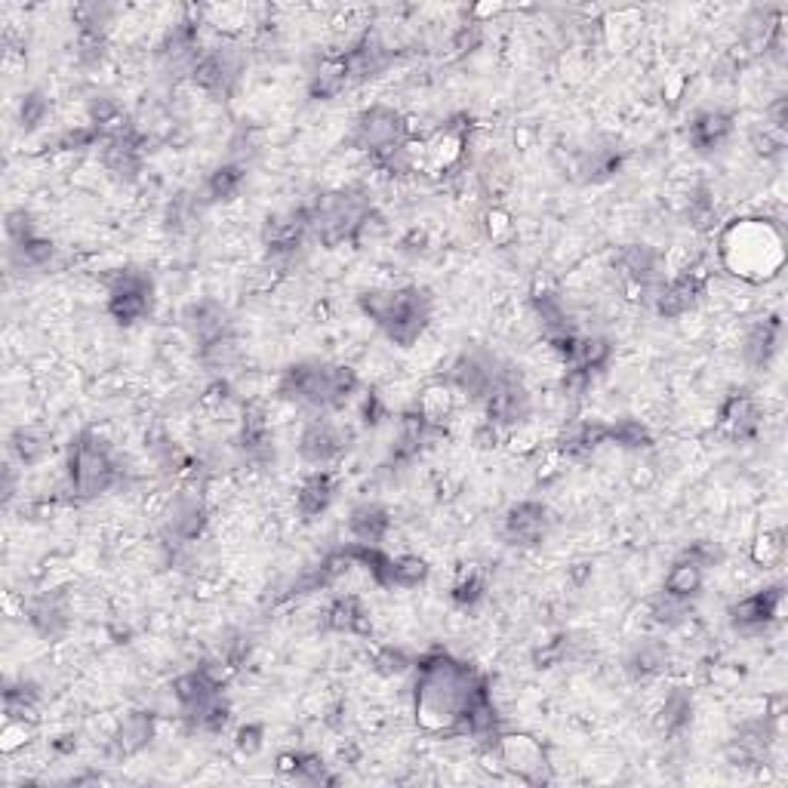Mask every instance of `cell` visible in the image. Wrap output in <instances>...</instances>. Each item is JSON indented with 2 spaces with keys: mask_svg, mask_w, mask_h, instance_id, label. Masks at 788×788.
<instances>
[{
  "mask_svg": "<svg viewBox=\"0 0 788 788\" xmlns=\"http://www.w3.org/2000/svg\"><path fill=\"white\" fill-rule=\"evenodd\" d=\"M752 145L758 155H764V158H779L783 151H786V133H779V130H773V126H761V130H754L752 133Z\"/></svg>",
  "mask_w": 788,
  "mask_h": 788,
  "instance_id": "obj_54",
  "label": "cell"
},
{
  "mask_svg": "<svg viewBox=\"0 0 788 788\" xmlns=\"http://www.w3.org/2000/svg\"><path fill=\"white\" fill-rule=\"evenodd\" d=\"M549 527H552L549 505H542L537 500H524L508 508V515L502 520V537L508 539V545L533 549L549 537Z\"/></svg>",
  "mask_w": 788,
  "mask_h": 788,
  "instance_id": "obj_15",
  "label": "cell"
},
{
  "mask_svg": "<svg viewBox=\"0 0 788 788\" xmlns=\"http://www.w3.org/2000/svg\"><path fill=\"white\" fill-rule=\"evenodd\" d=\"M484 594H487L484 574H481V570H466V574L453 582V589H450V601H453V604H456L459 610H471L484 601Z\"/></svg>",
  "mask_w": 788,
  "mask_h": 788,
  "instance_id": "obj_47",
  "label": "cell"
},
{
  "mask_svg": "<svg viewBox=\"0 0 788 788\" xmlns=\"http://www.w3.org/2000/svg\"><path fill=\"white\" fill-rule=\"evenodd\" d=\"M508 370H512V364L496 358L493 352L468 348V352H463L459 358L453 360V367H450L447 373V385L456 394L468 397L471 404H484Z\"/></svg>",
  "mask_w": 788,
  "mask_h": 788,
  "instance_id": "obj_8",
  "label": "cell"
},
{
  "mask_svg": "<svg viewBox=\"0 0 788 788\" xmlns=\"http://www.w3.org/2000/svg\"><path fill=\"white\" fill-rule=\"evenodd\" d=\"M151 299H155V284L151 274L143 269H121L111 274L108 281V315L111 321L121 327L143 321L151 311Z\"/></svg>",
  "mask_w": 788,
  "mask_h": 788,
  "instance_id": "obj_11",
  "label": "cell"
},
{
  "mask_svg": "<svg viewBox=\"0 0 788 788\" xmlns=\"http://www.w3.org/2000/svg\"><path fill=\"white\" fill-rule=\"evenodd\" d=\"M373 213V200L364 188H340L315 197L308 204L311 216V234L321 241L323 247H340V244H358L360 225L367 216Z\"/></svg>",
  "mask_w": 788,
  "mask_h": 788,
  "instance_id": "obj_5",
  "label": "cell"
},
{
  "mask_svg": "<svg viewBox=\"0 0 788 788\" xmlns=\"http://www.w3.org/2000/svg\"><path fill=\"white\" fill-rule=\"evenodd\" d=\"M360 419H364V426H370V429L379 426L382 419H389V407H385L382 394H364V401H360Z\"/></svg>",
  "mask_w": 788,
  "mask_h": 788,
  "instance_id": "obj_57",
  "label": "cell"
},
{
  "mask_svg": "<svg viewBox=\"0 0 788 788\" xmlns=\"http://www.w3.org/2000/svg\"><path fill=\"white\" fill-rule=\"evenodd\" d=\"M56 259V244L50 237L37 234L25 244H10V262L19 271H44L53 266Z\"/></svg>",
  "mask_w": 788,
  "mask_h": 788,
  "instance_id": "obj_40",
  "label": "cell"
},
{
  "mask_svg": "<svg viewBox=\"0 0 788 788\" xmlns=\"http://www.w3.org/2000/svg\"><path fill=\"white\" fill-rule=\"evenodd\" d=\"M490 687L475 665L453 660L444 650H431L416 660L413 712L419 727L431 736H459L468 709Z\"/></svg>",
  "mask_w": 788,
  "mask_h": 788,
  "instance_id": "obj_1",
  "label": "cell"
},
{
  "mask_svg": "<svg viewBox=\"0 0 788 788\" xmlns=\"http://www.w3.org/2000/svg\"><path fill=\"white\" fill-rule=\"evenodd\" d=\"M262 746H266V730H262V724H244L237 734H234V749L241 754H253L262 752Z\"/></svg>",
  "mask_w": 788,
  "mask_h": 788,
  "instance_id": "obj_56",
  "label": "cell"
},
{
  "mask_svg": "<svg viewBox=\"0 0 788 788\" xmlns=\"http://www.w3.org/2000/svg\"><path fill=\"white\" fill-rule=\"evenodd\" d=\"M665 668H668V647L656 638H644L631 647V653L626 656V675L631 681H650V678H660Z\"/></svg>",
  "mask_w": 788,
  "mask_h": 788,
  "instance_id": "obj_31",
  "label": "cell"
},
{
  "mask_svg": "<svg viewBox=\"0 0 788 788\" xmlns=\"http://www.w3.org/2000/svg\"><path fill=\"white\" fill-rule=\"evenodd\" d=\"M247 69V56L232 40H219L213 47L200 50V59L192 69V84L210 96H229L241 84Z\"/></svg>",
  "mask_w": 788,
  "mask_h": 788,
  "instance_id": "obj_10",
  "label": "cell"
},
{
  "mask_svg": "<svg viewBox=\"0 0 788 788\" xmlns=\"http://www.w3.org/2000/svg\"><path fill=\"white\" fill-rule=\"evenodd\" d=\"M244 182H247V167L232 161L222 163V167H216L213 173L207 176L200 197L207 200V207H210V204H229V200L241 195Z\"/></svg>",
  "mask_w": 788,
  "mask_h": 788,
  "instance_id": "obj_34",
  "label": "cell"
},
{
  "mask_svg": "<svg viewBox=\"0 0 788 788\" xmlns=\"http://www.w3.org/2000/svg\"><path fill=\"white\" fill-rule=\"evenodd\" d=\"M360 311L401 348H410L431 321V293L419 287L364 290Z\"/></svg>",
  "mask_w": 788,
  "mask_h": 788,
  "instance_id": "obj_4",
  "label": "cell"
},
{
  "mask_svg": "<svg viewBox=\"0 0 788 788\" xmlns=\"http://www.w3.org/2000/svg\"><path fill=\"white\" fill-rule=\"evenodd\" d=\"M484 229L490 234L493 244H505L512 234H515V222H512V213H505L502 207H490L484 216Z\"/></svg>",
  "mask_w": 788,
  "mask_h": 788,
  "instance_id": "obj_55",
  "label": "cell"
},
{
  "mask_svg": "<svg viewBox=\"0 0 788 788\" xmlns=\"http://www.w3.org/2000/svg\"><path fill=\"white\" fill-rule=\"evenodd\" d=\"M323 626L330 628V631H340V635H370L373 631L370 613H367L358 594L336 598L323 613Z\"/></svg>",
  "mask_w": 788,
  "mask_h": 788,
  "instance_id": "obj_27",
  "label": "cell"
},
{
  "mask_svg": "<svg viewBox=\"0 0 788 788\" xmlns=\"http://www.w3.org/2000/svg\"><path fill=\"white\" fill-rule=\"evenodd\" d=\"M650 619L656 626L665 628H678L690 619V601H681V598H672V594H660L650 601Z\"/></svg>",
  "mask_w": 788,
  "mask_h": 788,
  "instance_id": "obj_48",
  "label": "cell"
},
{
  "mask_svg": "<svg viewBox=\"0 0 788 788\" xmlns=\"http://www.w3.org/2000/svg\"><path fill=\"white\" fill-rule=\"evenodd\" d=\"M613 358V342L607 336H579V348H576V358L570 367H579L586 373H601Z\"/></svg>",
  "mask_w": 788,
  "mask_h": 788,
  "instance_id": "obj_44",
  "label": "cell"
},
{
  "mask_svg": "<svg viewBox=\"0 0 788 788\" xmlns=\"http://www.w3.org/2000/svg\"><path fill=\"white\" fill-rule=\"evenodd\" d=\"M687 219L690 225L699 229V232H712L717 225V207H715V195L705 182H699L697 188H690V197H687Z\"/></svg>",
  "mask_w": 788,
  "mask_h": 788,
  "instance_id": "obj_45",
  "label": "cell"
},
{
  "mask_svg": "<svg viewBox=\"0 0 788 788\" xmlns=\"http://www.w3.org/2000/svg\"><path fill=\"white\" fill-rule=\"evenodd\" d=\"M481 407H484L487 422H493V426L502 431H512L520 429V426L530 419V413H533V397L527 392V385H524V379H520L518 370L512 367Z\"/></svg>",
  "mask_w": 788,
  "mask_h": 788,
  "instance_id": "obj_13",
  "label": "cell"
},
{
  "mask_svg": "<svg viewBox=\"0 0 788 788\" xmlns=\"http://www.w3.org/2000/svg\"><path fill=\"white\" fill-rule=\"evenodd\" d=\"M530 308H533V318H537L545 342L564 340V336L579 333V330H576L574 311L567 308V303L557 296L555 290H537V293L530 296Z\"/></svg>",
  "mask_w": 788,
  "mask_h": 788,
  "instance_id": "obj_22",
  "label": "cell"
},
{
  "mask_svg": "<svg viewBox=\"0 0 788 788\" xmlns=\"http://www.w3.org/2000/svg\"><path fill=\"white\" fill-rule=\"evenodd\" d=\"M241 358V348H237V340L232 336H222V340L210 342L200 348V360L210 367V370H229L232 364H237Z\"/></svg>",
  "mask_w": 788,
  "mask_h": 788,
  "instance_id": "obj_50",
  "label": "cell"
},
{
  "mask_svg": "<svg viewBox=\"0 0 788 788\" xmlns=\"http://www.w3.org/2000/svg\"><path fill=\"white\" fill-rule=\"evenodd\" d=\"M690 721H693V697H690V690L675 687L656 715V730L665 736H678L690 727Z\"/></svg>",
  "mask_w": 788,
  "mask_h": 788,
  "instance_id": "obj_37",
  "label": "cell"
},
{
  "mask_svg": "<svg viewBox=\"0 0 788 788\" xmlns=\"http://www.w3.org/2000/svg\"><path fill=\"white\" fill-rule=\"evenodd\" d=\"M3 229H7V241H10V244H25V241H32V237L40 234L37 232L35 216L28 213V210H10Z\"/></svg>",
  "mask_w": 788,
  "mask_h": 788,
  "instance_id": "obj_53",
  "label": "cell"
},
{
  "mask_svg": "<svg viewBox=\"0 0 788 788\" xmlns=\"http://www.w3.org/2000/svg\"><path fill=\"white\" fill-rule=\"evenodd\" d=\"M182 327L197 342V348L222 340V336H232V318H229L225 305L216 303V299H197V303L185 305L182 308Z\"/></svg>",
  "mask_w": 788,
  "mask_h": 788,
  "instance_id": "obj_19",
  "label": "cell"
},
{
  "mask_svg": "<svg viewBox=\"0 0 788 788\" xmlns=\"http://www.w3.org/2000/svg\"><path fill=\"white\" fill-rule=\"evenodd\" d=\"M336 500V478L327 468H315L296 493V508L305 520L321 518L323 512Z\"/></svg>",
  "mask_w": 788,
  "mask_h": 788,
  "instance_id": "obj_25",
  "label": "cell"
},
{
  "mask_svg": "<svg viewBox=\"0 0 788 788\" xmlns=\"http://www.w3.org/2000/svg\"><path fill=\"white\" fill-rule=\"evenodd\" d=\"M377 665L379 675H385V678H397V675H407L410 668H416V660H413L407 650H401V647H382L377 653Z\"/></svg>",
  "mask_w": 788,
  "mask_h": 788,
  "instance_id": "obj_52",
  "label": "cell"
},
{
  "mask_svg": "<svg viewBox=\"0 0 788 788\" xmlns=\"http://www.w3.org/2000/svg\"><path fill=\"white\" fill-rule=\"evenodd\" d=\"M204 207L207 200L200 197V192H176L163 210V229L170 234H185L200 219Z\"/></svg>",
  "mask_w": 788,
  "mask_h": 788,
  "instance_id": "obj_36",
  "label": "cell"
},
{
  "mask_svg": "<svg viewBox=\"0 0 788 788\" xmlns=\"http://www.w3.org/2000/svg\"><path fill=\"white\" fill-rule=\"evenodd\" d=\"M607 444V422L601 419H579V422H570L567 429L561 431L557 438V453L564 459H586L591 456L598 447Z\"/></svg>",
  "mask_w": 788,
  "mask_h": 788,
  "instance_id": "obj_24",
  "label": "cell"
},
{
  "mask_svg": "<svg viewBox=\"0 0 788 788\" xmlns=\"http://www.w3.org/2000/svg\"><path fill=\"white\" fill-rule=\"evenodd\" d=\"M779 610H783V586H767V589L736 601L730 607V626L742 635H761L764 628L779 619Z\"/></svg>",
  "mask_w": 788,
  "mask_h": 788,
  "instance_id": "obj_17",
  "label": "cell"
},
{
  "mask_svg": "<svg viewBox=\"0 0 788 788\" xmlns=\"http://www.w3.org/2000/svg\"><path fill=\"white\" fill-rule=\"evenodd\" d=\"M623 148L616 145H594V148H586L576 161V173L582 182H607L613 180L619 170H623Z\"/></svg>",
  "mask_w": 788,
  "mask_h": 788,
  "instance_id": "obj_32",
  "label": "cell"
},
{
  "mask_svg": "<svg viewBox=\"0 0 788 788\" xmlns=\"http://www.w3.org/2000/svg\"><path fill=\"white\" fill-rule=\"evenodd\" d=\"M308 234H311V216H308V204H303L269 216L262 225V244L271 259H293Z\"/></svg>",
  "mask_w": 788,
  "mask_h": 788,
  "instance_id": "obj_14",
  "label": "cell"
},
{
  "mask_svg": "<svg viewBox=\"0 0 788 788\" xmlns=\"http://www.w3.org/2000/svg\"><path fill=\"white\" fill-rule=\"evenodd\" d=\"M681 555H684V557H690L693 564H699V567H702L705 574H709V570L715 567L717 561H721V552H717V545H712V542H705V539H702V542H693L690 549H684Z\"/></svg>",
  "mask_w": 788,
  "mask_h": 788,
  "instance_id": "obj_58",
  "label": "cell"
},
{
  "mask_svg": "<svg viewBox=\"0 0 788 788\" xmlns=\"http://www.w3.org/2000/svg\"><path fill=\"white\" fill-rule=\"evenodd\" d=\"M786 555V533L783 530H764L752 542V564L761 570H771Z\"/></svg>",
  "mask_w": 788,
  "mask_h": 788,
  "instance_id": "obj_46",
  "label": "cell"
},
{
  "mask_svg": "<svg viewBox=\"0 0 788 788\" xmlns=\"http://www.w3.org/2000/svg\"><path fill=\"white\" fill-rule=\"evenodd\" d=\"M47 118H50V99L40 90L25 93L22 102H19V124H22V130L32 133V130H37Z\"/></svg>",
  "mask_w": 788,
  "mask_h": 788,
  "instance_id": "obj_49",
  "label": "cell"
},
{
  "mask_svg": "<svg viewBox=\"0 0 788 788\" xmlns=\"http://www.w3.org/2000/svg\"><path fill=\"white\" fill-rule=\"evenodd\" d=\"M471 441H475V444H478V447H481V450L500 447L502 429H496L493 422H487V419H481V422H478V429H475V434H471Z\"/></svg>",
  "mask_w": 788,
  "mask_h": 788,
  "instance_id": "obj_60",
  "label": "cell"
},
{
  "mask_svg": "<svg viewBox=\"0 0 788 788\" xmlns=\"http://www.w3.org/2000/svg\"><path fill=\"white\" fill-rule=\"evenodd\" d=\"M607 444L623 450H650L653 447V431L647 429L641 419L623 416L616 422H607Z\"/></svg>",
  "mask_w": 788,
  "mask_h": 788,
  "instance_id": "obj_43",
  "label": "cell"
},
{
  "mask_svg": "<svg viewBox=\"0 0 788 788\" xmlns=\"http://www.w3.org/2000/svg\"><path fill=\"white\" fill-rule=\"evenodd\" d=\"M155 715L151 712H130L121 721L118 734L111 736V754L114 758H130V754L143 752L145 746L155 739Z\"/></svg>",
  "mask_w": 788,
  "mask_h": 788,
  "instance_id": "obj_30",
  "label": "cell"
},
{
  "mask_svg": "<svg viewBox=\"0 0 788 788\" xmlns=\"http://www.w3.org/2000/svg\"><path fill=\"white\" fill-rule=\"evenodd\" d=\"M702 586H705V570L699 564H693L690 557L678 555V561L665 574L663 591L672 594V598H681V601H693L702 591Z\"/></svg>",
  "mask_w": 788,
  "mask_h": 788,
  "instance_id": "obj_38",
  "label": "cell"
},
{
  "mask_svg": "<svg viewBox=\"0 0 788 788\" xmlns=\"http://www.w3.org/2000/svg\"><path fill=\"white\" fill-rule=\"evenodd\" d=\"M730 133H734V114H727V111H702V114L693 118V124L687 130V139H690V145L697 148L699 155H709V151H715V148L727 143Z\"/></svg>",
  "mask_w": 788,
  "mask_h": 788,
  "instance_id": "obj_28",
  "label": "cell"
},
{
  "mask_svg": "<svg viewBox=\"0 0 788 788\" xmlns=\"http://www.w3.org/2000/svg\"><path fill=\"white\" fill-rule=\"evenodd\" d=\"M487 758L502 773H512L527 786H549L552 783V761L545 746L537 736L527 734H496L487 739Z\"/></svg>",
  "mask_w": 788,
  "mask_h": 788,
  "instance_id": "obj_7",
  "label": "cell"
},
{
  "mask_svg": "<svg viewBox=\"0 0 788 788\" xmlns=\"http://www.w3.org/2000/svg\"><path fill=\"white\" fill-rule=\"evenodd\" d=\"M210 524V512H207V502L204 496H197L195 490H185L176 500L170 502V512H167V533L176 539V542H197L204 537Z\"/></svg>",
  "mask_w": 788,
  "mask_h": 788,
  "instance_id": "obj_21",
  "label": "cell"
},
{
  "mask_svg": "<svg viewBox=\"0 0 788 788\" xmlns=\"http://www.w3.org/2000/svg\"><path fill=\"white\" fill-rule=\"evenodd\" d=\"M481 37H484V25L466 22V25L453 35V50H456V53H471V50L481 44Z\"/></svg>",
  "mask_w": 788,
  "mask_h": 788,
  "instance_id": "obj_59",
  "label": "cell"
},
{
  "mask_svg": "<svg viewBox=\"0 0 788 788\" xmlns=\"http://www.w3.org/2000/svg\"><path fill=\"white\" fill-rule=\"evenodd\" d=\"M717 262L739 281H749V284L773 281L786 266L783 225L764 216L727 222L717 232Z\"/></svg>",
  "mask_w": 788,
  "mask_h": 788,
  "instance_id": "obj_2",
  "label": "cell"
},
{
  "mask_svg": "<svg viewBox=\"0 0 788 788\" xmlns=\"http://www.w3.org/2000/svg\"><path fill=\"white\" fill-rule=\"evenodd\" d=\"M40 709V687L35 681H10L3 687V715L19 717V721H35Z\"/></svg>",
  "mask_w": 788,
  "mask_h": 788,
  "instance_id": "obj_41",
  "label": "cell"
},
{
  "mask_svg": "<svg viewBox=\"0 0 788 788\" xmlns=\"http://www.w3.org/2000/svg\"><path fill=\"white\" fill-rule=\"evenodd\" d=\"M429 579V564L416 555H389V564L379 576L382 589H416Z\"/></svg>",
  "mask_w": 788,
  "mask_h": 788,
  "instance_id": "obj_35",
  "label": "cell"
},
{
  "mask_svg": "<svg viewBox=\"0 0 788 788\" xmlns=\"http://www.w3.org/2000/svg\"><path fill=\"white\" fill-rule=\"evenodd\" d=\"M124 481V468L102 434L81 431L69 447V490L77 500H96Z\"/></svg>",
  "mask_w": 788,
  "mask_h": 788,
  "instance_id": "obj_6",
  "label": "cell"
},
{
  "mask_svg": "<svg viewBox=\"0 0 788 788\" xmlns=\"http://www.w3.org/2000/svg\"><path fill=\"white\" fill-rule=\"evenodd\" d=\"M342 450H345V434L333 419L315 416V419L305 422L303 434H299V456L308 466L327 468L330 463L340 459Z\"/></svg>",
  "mask_w": 788,
  "mask_h": 788,
  "instance_id": "obj_16",
  "label": "cell"
},
{
  "mask_svg": "<svg viewBox=\"0 0 788 788\" xmlns=\"http://www.w3.org/2000/svg\"><path fill=\"white\" fill-rule=\"evenodd\" d=\"M35 736V721H19V717H7L3 730H0V749L3 754H13L25 749Z\"/></svg>",
  "mask_w": 788,
  "mask_h": 788,
  "instance_id": "obj_51",
  "label": "cell"
},
{
  "mask_svg": "<svg viewBox=\"0 0 788 788\" xmlns=\"http://www.w3.org/2000/svg\"><path fill=\"white\" fill-rule=\"evenodd\" d=\"M616 266L619 274L628 284V290L641 299V303L653 305L660 296V290L668 281L665 278V256L653 244H626L616 253Z\"/></svg>",
  "mask_w": 788,
  "mask_h": 788,
  "instance_id": "obj_12",
  "label": "cell"
},
{
  "mask_svg": "<svg viewBox=\"0 0 788 788\" xmlns=\"http://www.w3.org/2000/svg\"><path fill=\"white\" fill-rule=\"evenodd\" d=\"M10 453L16 456L19 466H37L50 453V438H47V431L35 429V426H22L10 434Z\"/></svg>",
  "mask_w": 788,
  "mask_h": 788,
  "instance_id": "obj_42",
  "label": "cell"
},
{
  "mask_svg": "<svg viewBox=\"0 0 788 788\" xmlns=\"http://www.w3.org/2000/svg\"><path fill=\"white\" fill-rule=\"evenodd\" d=\"M761 419H764V413H761V407H758V401H754L752 394L734 392L721 404V410H717V429H721V434H724L727 441L742 444V441H754V438H758Z\"/></svg>",
  "mask_w": 788,
  "mask_h": 788,
  "instance_id": "obj_18",
  "label": "cell"
},
{
  "mask_svg": "<svg viewBox=\"0 0 788 788\" xmlns=\"http://www.w3.org/2000/svg\"><path fill=\"white\" fill-rule=\"evenodd\" d=\"M392 530V515L385 505L379 502H360L352 508V518H348V533L352 542H364V545H382V539L389 537Z\"/></svg>",
  "mask_w": 788,
  "mask_h": 788,
  "instance_id": "obj_26",
  "label": "cell"
},
{
  "mask_svg": "<svg viewBox=\"0 0 788 788\" xmlns=\"http://www.w3.org/2000/svg\"><path fill=\"white\" fill-rule=\"evenodd\" d=\"M278 773H284L305 786H336V773H330V764L311 752H284L278 754Z\"/></svg>",
  "mask_w": 788,
  "mask_h": 788,
  "instance_id": "obj_29",
  "label": "cell"
},
{
  "mask_svg": "<svg viewBox=\"0 0 788 788\" xmlns=\"http://www.w3.org/2000/svg\"><path fill=\"white\" fill-rule=\"evenodd\" d=\"M352 84H348V72H345V62H342L340 53L333 56H323L321 62H318V69L311 72V81H308V96L311 99H336L342 93L348 90Z\"/></svg>",
  "mask_w": 788,
  "mask_h": 788,
  "instance_id": "obj_33",
  "label": "cell"
},
{
  "mask_svg": "<svg viewBox=\"0 0 788 788\" xmlns=\"http://www.w3.org/2000/svg\"><path fill=\"white\" fill-rule=\"evenodd\" d=\"M416 410L422 413L431 426H441V429H444V422H447L453 410H456V392L450 389L447 379L429 382V385L422 389V394H419V401H416Z\"/></svg>",
  "mask_w": 788,
  "mask_h": 788,
  "instance_id": "obj_39",
  "label": "cell"
},
{
  "mask_svg": "<svg viewBox=\"0 0 788 788\" xmlns=\"http://www.w3.org/2000/svg\"><path fill=\"white\" fill-rule=\"evenodd\" d=\"M25 619L44 641H56L72 628V601L65 591H44L28 604Z\"/></svg>",
  "mask_w": 788,
  "mask_h": 788,
  "instance_id": "obj_20",
  "label": "cell"
},
{
  "mask_svg": "<svg viewBox=\"0 0 788 788\" xmlns=\"http://www.w3.org/2000/svg\"><path fill=\"white\" fill-rule=\"evenodd\" d=\"M779 342H783V321L773 315V318H764L758 321L746 333V342H742V358L749 367L754 370H767L773 364V358L779 355Z\"/></svg>",
  "mask_w": 788,
  "mask_h": 788,
  "instance_id": "obj_23",
  "label": "cell"
},
{
  "mask_svg": "<svg viewBox=\"0 0 788 788\" xmlns=\"http://www.w3.org/2000/svg\"><path fill=\"white\" fill-rule=\"evenodd\" d=\"M360 379L352 367L342 364H323V360H299L290 364L281 377L278 392L293 404H303L318 413L342 410L358 394Z\"/></svg>",
  "mask_w": 788,
  "mask_h": 788,
  "instance_id": "obj_3",
  "label": "cell"
},
{
  "mask_svg": "<svg viewBox=\"0 0 788 788\" xmlns=\"http://www.w3.org/2000/svg\"><path fill=\"white\" fill-rule=\"evenodd\" d=\"M410 136V124H407V118H404L397 108L370 106L364 108L358 118H355L348 143H352V148L367 151V155L373 158V155H382V151H389V148L404 145Z\"/></svg>",
  "mask_w": 788,
  "mask_h": 788,
  "instance_id": "obj_9",
  "label": "cell"
}]
</instances>
